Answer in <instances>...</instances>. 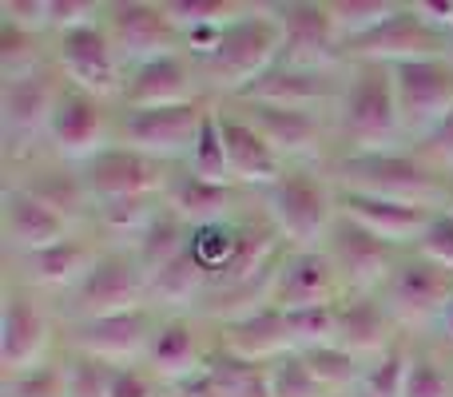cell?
Instances as JSON below:
<instances>
[{"label":"cell","mask_w":453,"mask_h":397,"mask_svg":"<svg viewBox=\"0 0 453 397\" xmlns=\"http://www.w3.org/2000/svg\"><path fill=\"white\" fill-rule=\"evenodd\" d=\"M266 374H271V397H338L319 382V374H314L311 362H306L298 350H290V354H282L279 362H271Z\"/></svg>","instance_id":"ab89813d"},{"label":"cell","mask_w":453,"mask_h":397,"mask_svg":"<svg viewBox=\"0 0 453 397\" xmlns=\"http://www.w3.org/2000/svg\"><path fill=\"white\" fill-rule=\"evenodd\" d=\"M148 306V274L135 263L132 250H104L96 266L72 290V314L76 322L108 318V314L140 310Z\"/></svg>","instance_id":"8992f818"},{"label":"cell","mask_w":453,"mask_h":397,"mask_svg":"<svg viewBox=\"0 0 453 397\" xmlns=\"http://www.w3.org/2000/svg\"><path fill=\"white\" fill-rule=\"evenodd\" d=\"M330 183L338 191L426 202V207H434V199H446V183L438 179V167H430L422 156H402V151H350L334 164Z\"/></svg>","instance_id":"7a4b0ae2"},{"label":"cell","mask_w":453,"mask_h":397,"mask_svg":"<svg viewBox=\"0 0 453 397\" xmlns=\"http://www.w3.org/2000/svg\"><path fill=\"white\" fill-rule=\"evenodd\" d=\"M446 48V32L430 28V24L418 16L414 4H402V12L394 20H386L378 32L354 40V44L342 48V56L358 64H378V68H398V64L410 60H434V56H449Z\"/></svg>","instance_id":"7c38bea8"},{"label":"cell","mask_w":453,"mask_h":397,"mask_svg":"<svg viewBox=\"0 0 453 397\" xmlns=\"http://www.w3.org/2000/svg\"><path fill=\"white\" fill-rule=\"evenodd\" d=\"M290 326V346L298 354L319 350V346H338V302L303 306V310H282Z\"/></svg>","instance_id":"8d00e7d4"},{"label":"cell","mask_w":453,"mask_h":397,"mask_svg":"<svg viewBox=\"0 0 453 397\" xmlns=\"http://www.w3.org/2000/svg\"><path fill=\"white\" fill-rule=\"evenodd\" d=\"M338 127H342V140L350 143V151H390V143L402 132V111L398 95H394L390 68L362 64L354 84L342 95Z\"/></svg>","instance_id":"277c9868"},{"label":"cell","mask_w":453,"mask_h":397,"mask_svg":"<svg viewBox=\"0 0 453 397\" xmlns=\"http://www.w3.org/2000/svg\"><path fill=\"white\" fill-rule=\"evenodd\" d=\"M188 172L199 175V179L211 183H234L231 179V164H226V148H223V132H219V111H211L196 140V151L188 156ZM239 187V183H234Z\"/></svg>","instance_id":"7bdbcfd3"},{"label":"cell","mask_w":453,"mask_h":397,"mask_svg":"<svg viewBox=\"0 0 453 397\" xmlns=\"http://www.w3.org/2000/svg\"><path fill=\"white\" fill-rule=\"evenodd\" d=\"M188 247H191V226L164 202L159 215L151 218V226L140 234V242L132 247V255H135V263L143 266V274L151 279V274H159L172 258H180Z\"/></svg>","instance_id":"1f68e13d"},{"label":"cell","mask_w":453,"mask_h":397,"mask_svg":"<svg viewBox=\"0 0 453 397\" xmlns=\"http://www.w3.org/2000/svg\"><path fill=\"white\" fill-rule=\"evenodd\" d=\"M164 207V195H151V199H119V202H100L92 207V218L108 239H127L135 247L140 234L151 226V218L159 215Z\"/></svg>","instance_id":"e575fe53"},{"label":"cell","mask_w":453,"mask_h":397,"mask_svg":"<svg viewBox=\"0 0 453 397\" xmlns=\"http://www.w3.org/2000/svg\"><path fill=\"white\" fill-rule=\"evenodd\" d=\"M398 342L394 334V314L378 294H342L338 298V346L350 354L382 358Z\"/></svg>","instance_id":"83f0119b"},{"label":"cell","mask_w":453,"mask_h":397,"mask_svg":"<svg viewBox=\"0 0 453 397\" xmlns=\"http://www.w3.org/2000/svg\"><path fill=\"white\" fill-rule=\"evenodd\" d=\"M56 68H60V76L68 80L72 88H80V92H88V95H100V100L119 95L124 92V80H127L124 60H119L104 20L60 36V44H56Z\"/></svg>","instance_id":"30bf717a"},{"label":"cell","mask_w":453,"mask_h":397,"mask_svg":"<svg viewBox=\"0 0 453 397\" xmlns=\"http://www.w3.org/2000/svg\"><path fill=\"white\" fill-rule=\"evenodd\" d=\"M64 374H68V397H108L116 366L84 358V354H72V358L64 362Z\"/></svg>","instance_id":"f6af8a7d"},{"label":"cell","mask_w":453,"mask_h":397,"mask_svg":"<svg viewBox=\"0 0 453 397\" xmlns=\"http://www.w3.org/2000/svg\"><path fill=\"white\" fill-rule=\"evenodd\" d=\"M434 210L438 207H426V202H398V199L358 195V191H338V215L358 223L362 231H370L374 239L390 242V247H406V242L418 247Z\"/></svg>","instance_id":"44dd1931"},{"label":"cell","mask_w":453,"mask_h":397,"mask_svg":"<svg viewBox=\"0 0 453 397\" xmlns=\"http://www.w3.org/2000/svg\"><path fill=\"white\" fill-rule=\"evenodd\" d=\"M358 397H366V393H358Z\"/></svg>","instance_id":"6f0895ef"},{"label":"cell","mask_w":453,"mask_h":397,"mask_svg":"<svg viewBox=\"0 0 453 397\" xmlns=\"http://www.w3.org/2000/svg\"><path fill=\"white\" fill-rule=\"evenodd\" d=\"M330 95H334V84H330L326 72L279 60L266 76H258L247 92L234 95V103H271V108L319 111V103H326Z\"/></svg>","instance_id":"cb8c5ba5"},{"label":"cell","mask_w":453,"mask_h":397,"mask_svg":"<svg viewBox=\"0 0 453 397\" xmlns=\"http://www.w3.org/2000/svg\"><path fill=\"white\" fill-rule=\"evenodd\" d=\"M0 16L40 32V28H48V0H4V4H0Z\"/></svg>","instance_id":"816d5d0a"},{"label":"cell","mask_w":453,"mask_h":397,"mask_svg":"<svg viewBox=\"0 0 453 397\" xmlns=\"http://www.w3.org/2000/svg\"><path fill=\"white\" fill-rule=\"evenodd\" d=\"M446 207L453 210V183H446Z\"/></svg>","instance_id":"11a10c76"},{"label":"cell","mask_w":453,"mask_h":397,"mask_svg":"<svg viewBox=\"0 0 453 397\" xmlns=\"http://www.w3.org/2000/svg\"><path fill=\"white\" fill-rule=\"evenodd\" d=\"M247 12H250V4H239V0H172L167 4V16H172L175 32H180V44H183V36H196V32L231 28Z\"/></svg>","instance_id":"d6a6232c"},{"label":"cell","mask_w":453,"mask_h":397,"mask_svg":"<svg viewBox=\"0 0 453 397\" xmlns=\"http://www.w3.org/2000/svg\"><path fill=\"white\" fill-rule=\"evenodd\" d=\"M394 95L402 111V132L426 135L453 111V60L434 56V60H410L390 68Z\"/></svg>","instance_id":"ba28073f"},{"label":"cell","mask_w":453,"mask_h":397,"mask_svg":"<svg viewBox=\"0 0 453 397\" xmlns=\"http://www.w3.org/2000/svg\"><path fill=\"white\" fill-rule=\"evenodd\" d=\"M406 397H449V382L441 374V366L430 354H414V370H410Z\"/></svg>","instance_id":"681fc988"},{"label":"cell","mask_w":453,"mask_h":397,"mask_svg":"<svg viewBox=\"0 0 453 397\" xmlns=\"http://www.w3.org/2000/svg\"><path fill=\"white\" fill-rule=\"evenodd\" d=\"M219 350L234 354V358L258 362V366H271L282 354H290V326L287 314L279 306H258V310L242 314V318L219 322Z\"/></svg>","instance_id":"603a6c76"},{"label":"cell","mask_w":453,"mask_h":397,"mask_svg":"<svg viewBox=\"0 0 453 397\" xmlns=\"http://www.w3.org/2000/svg\"><path fill=\"white\" fill-rule=\"evenodd\" d=\"M196 60L188 52H167V56H156V60H143L127 72L124 80V111L127 108H172V103H188V100H199L196 92Z\"/></svg>","instance_id":"d6986e66"},{"label":"cell","mask_w":453,"mask_h":397,"mask_svg":"<svg viewBox=\"0 0 453 397\" xmlns=\"http://www.w3.org/2000/svg\"><path fill=\"white\" fill-rule=\"evenodd\" d=\"M4 239L16 255H32V250H44L52 242L68 239V218L48 207L44 199H36L32 191H24L20 183H12L4 191Z\"/></svg>","instance_id":"484cf974"},{"label":"cell","mask_w":453,"mask_h":397,"mask_svg":"<svg viewBox=\"0 0 453 397\" xmlns=\"http://www.w3.org/2000/svg\"><path fill=\"white\" fill-rule=\"evenodd\" d=\"M282 60V28L271 16V8H250L247 16L223 28L219 44L196 60V72L203 84L223 88L226 95H242L258 76L274 68Z\"/></svg>","instance_id":"6da1fadb"},{"label":"cell","mask_w":453,"mask_h":397,"mask_svg":"<svg viewBox=\"0 0 453 397\" xmlns=\"http://www.w3.org/2000/svg\"><path fill=\"white\" fill-rule=\"evenodd\" d=\"M24 191H32L36 199H44L52 210H60L64 218L80 215L84 207H92V199H88L84 191V179L72 172H36V179L20 183Z\"/></svg>","instance_id":"f35d334b"},{"label":"cell","mask_w":453,"mask_h":397,"mask_svg":"<svg viewBox=\"0 0 453 397\" xmlns=\"http://www.w3.org/2000/svg\"><path fill=\"white\" fill-rule=\"evenodd\" d=\"M104 28H108L119 60H127L132 68L183 48L180 32H175L172 16H167V4H151V0H116V4H104Z\"/></svg>","instance_id":"4fadbf2b"},{"label":"cell","mask_w":453,"mask_h":397,"mask_svg":"<svg viewBox=\"0 0 453 397\" xmlns=\"http://www.w3.org/2000/svg\"><path fill=\"white\" fill-rule=\"evenodd\" d=\"M422 159L430 167H453V111L422 140Z\"/></svg>","instance_id":"f907efd6"},{"label":"cell","mask_w":453,"mask_h":397,"mask_svg":"<svg viewBox=\"0 0 453 397\" xmlns=\"http://www.w3.org/2000/svg\"><path fill=\"white\" fill-rule=\"evenodd\" d=\"M100 255L104 250H96V242L68 234V239L52 242V247H44V250L20 255L24 282H28V286H44V290H76Z\"/></svg>","instance_id":"f1b7e54d"},{"label":"cell","mask_w":453,"mask_h":397,"mask_svg":"<svg viewBox=\"0 0 453 397\" xmlns=\"http://www.w3.org/2000/svg\"><path fill=\"white\" fill-rule=\"evenodd\" d=\"M68 80L60 76L56 64H44L36 72L24 76H8L0 84V119H4L8 143H32L40 135H48Z\"/></svg>","instance_id":"9c48e42d"},{"label":"cell","mask_w":453,"mask_h":397,"mask_svg":"<svg viewBox=\"0 0 453 397\" xmlns=\"http://www.w3.org/2000/svg\"><path fill=\"white\" fill-rule=\"evenodd\" d=\"M4 397H68V374L56 362H40L24 374L4 378Z\"/></svg>","instance_id":"ee69618b"},{"label":"cell","mask_w":453,"mask_h":397,"mask_svg":"<svg viewBox=\"0 0 453 397\" xmlns=\"http://www.w3.org/2000/svg\"><path fill=\"white\" fill-rule=\"evenodd\" d=\"M326 255L334 258L338 274H342L346 294H378V290H386L394 266H398L390 242L374 239L370 231H362L358 223L342 215H338L334 231L326 239Z\"/></svg>","instance_id":"9a60e30c"},{"label":"cell","mask_w":453,"mask_h":397,"mask_svg":"<svg viewBox=\"0 0 453 397\" xmlns=\"http://www.w3.org/2000/svg\"><path fill=\"white\" fill-rule=\"evenodd\" d=\"M414 255H422L426 263L441 266V271H453V210L449 207H438L430 215V223H426Z\"/></svg>","instance_id":"bcb514c9"},{"label":"cell","mask_w":453,"mask_h":397,"mask_svg":"<svg viewBox=\"0 0 453 397\" xmlns=\"http://www.w3.org/2000/svg\"><path fill=\"white\" fill-rule=\"evenodd\" d=\"M441 334H446L449 342H453V298H449L446 310H441Z\"/></svg>","instance_id":"db71d44e"},{"label":"cell","mask_w":453,"mask_h":397,"mask_svg":"<svg viewBox=\"0 0 453 397\" xmlns=\"http://www.w3.org/2000/svg\"><path fill=\"white\" fill-rule=\"evenodd\" d=\"M449 32H453V24H449Z\"/></svg>","instance_id":"9f6ffc18"},{"label":"cell","mask_w":453,"mask_h":397,"mask_svg":"<svg viewBox=\"0 0 453 397\" xmlns=\"http://www.w3.org/2000/svg\"><path fill=\"white\" fill-rule=\"evenodd\" d=\"M219 111V132H223V148H226V164H231V179L242 187H274L287 175V159L263 140L255 124L247 116L231 108H215Z\"/></svg>","instance_id":"7402d4cb"},{"label":"cell","mask_w":453,"mask_h":397,"mask_svg":"<svg viewBox=\"0 0 453 397\" xmlns=\"http://www.w3.org/2000/svg\"><path fill=\"white\" fill-rule=\"evenodd\" d=\"M207 358H211V354H203V346H199L196 322L183 318V314H167L156 326V334H151L143 366L164 386H180V382H188V378L203 374Z\"/></svg>","instance_id":"d4e9b609"},{"label":"cell","mask_w":453,"mask_h":397,"mask_svg":"<svg viewBox=\"0 0 453 397\" xmlns=\"http://www.w3.org/2000/svg\"><path fill=\"white\" fill-rule=\"evenodd\" d=\"M0 68H4V80L44 68V56H40V32H32V28H24V24L0 16Z\"/></svg>","instance_id":"60d3db41"},{"label":"cell","mask_w":453,"mask_h":397,"mask_svg":"<svg viewBox=\"0 0 453 397\" xmlns=\"http://www.w3.org/2000/svg\"><path fill=\"white\" fill-rule=\"evenodd\" d=\"M263 215L295 250L322 247L338 223V191L322 175L295 167L263 191Z\"/></svg>","instance_id":"3957f363"},{"label":"cell","mask_w":453,"mask_h":397,"mask_svg":"<svg viewBox=\"0 0 453 397\" xmlns=\"http://www.w3.org/2000/svg\"><path fill=\"white\" fill-rule=\"evenodd\" d=\"M330 12H334V28L346 48L354 40L378 32L386 20H394L402 12V4H394V0H330Z\"/></svg>","instance_id":"d590c367"},{"label":"cell","mask_w":453,"mask_h":397,"mask_svg":"<svg viewBox=\"0 0 453 397\" xmlns=\"http://www.w3.org/2000/svg\"><path fill=\"white\" fill-rule=\"evenodd\" d=\"M271 16L282 28V60L319 72L342 60V36L334 28L330 0H287V4H271Z\"/></svg>","instance_id":"8fae6325"},{"label":"cell","mask_w":453,"mask_h":397,"mask_svg":"<svg viewBox=\"0 0 453 397\" xmlns=\"http://www.w3.org/2000/svg\"><path fill=\"white\" fill-rule=\"evenodd\" d=\"M410 370H414V354H410V346L398 338L382 358H374L366 366V378H362L358 393H366V397H406Z\"/></svg>","instance_id":"74e56055"},{"label":"cell","mask_w":453,"mask_h":397,"mask_svg":"<svg viewBox=\"0 0 453 397\" xmlns=\"http://www.w3.org/2000/svg\"><path fill=\"white\" fill-rule=\"evenodd\" d=\"M346 294L342 274H338L334 258L322 247L311 250H287L282 258L279 282H274V306L279 310H303V306H319V302H338Z\"/></svg>","instance_id":"ffe728a7"},{"label":"cell","mask_w":453,"mask_h":397,"mask_svg":"<svg viewBox=\"0 0 453 397\" xmlns=\"http://www.w3.org/2000/svg\"><path fill=\"white\" fill-rule=\"evenodd\" d=\"M239 116H247L282 159H306L322 148V116L319 111L271 108V103H239Z\"/></svg>","instance_id":"4316f807"},{"label":"cell","mask_w":453,"mask_h":397,"mask_svg":"<svg viewBox=\"0 0 453 397\" xmlns=\"http://www.w3.org/2000/svg\"><path fill=\"white\" fill-rule=\"evenodd\" d=\"M167 397H219V390H215V378L207 374H196V378H188V382H180V386H172V393Z\"/></svg>","instance_id":"f5cc1de1"},{"label":"cell","mask_w":453,"mask_h":397,"mask_svg":"<svg viewBox=\"0 0 453 397\" xmlns=\"http://www.w3.org/2000/svg\"><path fill=\"white\" fill-rule=\"evenodd\" d=\"M207 298V271L196 258V250H183L180 258L164 266L159 274L148 279V306H167V310H180V306L203 302Z\"/></svg>","instance_id":"4dcf8cb0"},{"label":"cell","mask_w":453,"mask_h":397,"mask_svg":"<svg viewBox=\"0 0 453 397\" xmlns=\"http://www.w3.org/2000/svg\"><path fill=\"white\" fill-rule=\"evenodd\" d=\"M100 16L104 4H92V0H48V28H56L60 36L100 24Z\"/></svg>","instance_id":"7dc6e473"},{"label":"cell","mask_w":453,"mask_h":397,"mask_svg":"<svg viewBox=\"0 0 453 397\" xmlns=\"http://www.w3.org/2000/svg\"><path fill=\"white\" fill-rule=\"evenodd\" d=\"M111 132V116H108V103L100 95H88L80 88H64L60 103H56V116L52 127H48V140L52 148L60 151L64 159H80L88 164L92 156H100L104 143H108Z\"/></svg>","instance_id":"ac0fdd59"},{"label":"cell","mask_w":453,"mask_h":397,"mask_svg":"<svg viewBox=\"0 0 453 397\" xmlns=\"http://www.w3.org/2000/svg\"><path fill=\"white\" fill-rule=\"evenodd\" d=\"M207 374L215 378L219 397H271V374H266V366H258V362L215 350L211 358H207Z\"/></svg>","instance_id":"836d02e7"},{"label":"cell","mask_w":453,"mask_h":397,"mask_svg":"<svg viewBox=\"0 0 453 397\" xmlns=\"http://www.w3.org/2000/svg\"><path fill=\"white\" fill-rule=\"evenodd\" d=\"M303 358L311 362V370L319 374V382L326 386L330 393H342V390H350V386H358L362 390L366 370H362L358 354L342 350V346H319V350H306Z\"/></svg>","instance_id":"b9f144b4"},{"label":"cell","mask_w":453,"mask_h":397,"mask_svg":"<svg viewBox=\"0 0 453 397\" xmlns=\"http://www.w3.org/2000/svg\"><path fill=\"white\" fill-rule=\"evenodd\" d=\"M48 342H52V322H48L44 306L24 286H8L4 318H0V370H4V378L48 362Z\"/></svg>","instance_id":"2e32d148"},{"label":"cell","mask_w":453,"mask_h":397,"mask_svg":"<svg viewBox=\"0 0 453 397\" xmlns=\"http://www.w3.org/2000/svg\"><path fill=\"white\" fill-rule=\"evenodd\" d=\"M80 179H84V191L92 199V207L100 202H119V199H151L167 191V164L143 156L135 148H124V143H111L100 156H92L84 167H80Z\"/></svg>","instance_id":"52a82bcc"},{"label":"cell","mask_w":453,"mask_h":397,"mask_svg":"<svg viewBox=\"0 0 453 397\" xmlns=\"http://www.w3.org/2000/svg\"><path fill=\"white\" fill-rule=\"evenodd\" d=\"M156 326L159 322L151 318V306H140V310L76 322L68 346H72V354L108 362V366H135L140 358H148V346H151Z\"/></svg>","instance_id":"5bb4252c"},{"label":"cell","mask_w":453,"mask_h":397,"mask_svg":"<svg viewBox=\"0 0 453 397\" xmlns=\"http://www.w3.org/2000/svg\"><path fill=\"white\" fill-rule=\"evenodd\" d=\"M211 111L215 108L203 95L188 103H172V108H127L116 132L124 148L143 151L159 164H172V159H188L196 151V140Z\"/></svg>","instance_id":"5b68a950"},{"label":"cell","mask_w":453,"mask_h":397,"mask_svg":"<svg viewBox=\"0 0 453 397\" xmlns=\"http://www.w3.org/2000/svg\"><path fill=\"white\" fill-rule=\"evenodd\" d=\"M453 298V271H441V266L426 263L422 255L414 258H398L390 282L382 290V302L394 318L402 322H426L449 306Z\"/></svg>","instance_id":"e0dca14e"},{"label":"cell","mask_w":453,"mask_h":397,"mask_svg":"<svg viewBox=\"0 0 453 397\" xmlns=\"http://www.w3.org/2000/svg\"><path fill=\"white\" fill-rule=\"evenodd\" d=\"M239 199V187L234 183H211V179H199L183 167L180 175L167 179L164 202L183 218V223L196 231V226H211V223H226V210L234 207Z\"/></svg>","instance_id":"f546056e"},{"label":"cell","mask_w":453,"mask_h":397,"mask_svg":"<svg viewBox=\"0 0 453 397\" xmlns=\"http://www.w3.org/2000/svg\"><path fill=\"white\" fill-rule=\"evenodd\" d=\"M159 386L164 382H159L148 366H116L108 397H164Z\"/></svg>","instance_id":"c3c4849f"},{"label":"cell","mask_w":453,"mask_h":397,"mask_svg":"<svg viewBox=\"0 0 453 397\" xmlns=\"http://www.w3.org/2000/svg\"><path fill=\"white\" fill-rule=\"evenodd\" d=\"M338 397H342V393H338Z\"/></svg>","instance_id":"680465c9"}]
</instances>
